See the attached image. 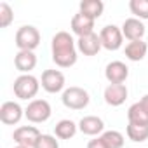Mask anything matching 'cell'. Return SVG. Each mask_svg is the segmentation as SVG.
I'll return each mask as SVG.
<instances>
[{
  "mask_svg": "<svg viewBox=\"0 0 148 148\" xmlns=\"http://www.w3.org/2000/svg\"><path fill=\"white\" fill-rule=\"evenodd\" d=\"M52 61L59 68H70L77 63V42L68 32H58L51 42Z\"/></svg>",
  "mask_w": 148,
  "mask_h": 148,
  "instance_id": "cell-1",
  "label": "cell"
},
{
  "mask_svg": "<svg viewBox=\"0 0 148 148\" xmlns=\"http://www.w3.org/2000/svg\"><path fill=\"white\" fill-rule=\"evenodd\" d=\"M14 94L18 99H25V101H33V98L37 96L38 89H40V80L37 77H33L32 73H26V75H19L14 80Z\"/></svg>",
  "mask_w": 148,
  "mask_h": 148,
  "instance_id": "cell-2",
  "label": "cell"
},
{
  "mask_svg": "<svg viewBox=\"0 0 148 148\" xmlns=\"http://www.w3.org/2000/svg\"><path fill=\"white\" fill-rule=\"evenodd\" d=\"M16 45L19 51H35L40 45V32L33 25H23L16 32Z\"/></svg>",
  "mask_w": 148,
  "mask_h": 148,
  "instance_id": "cell-3",
  "label": "cell"
},
{
  "mask_svg": "<svg viewBox=\"0 0 148 148\" xmlns=\"http://www.w3.org/2000/svg\"><path fill=\"white\" fill-rule=\"evenodd\" d=\"M61 101L66 108L70 110H84L89 101H91V96L86 89L82 87H77V86H71L68 89L63 91V96H61Z\"/></svg>",
  "mask_w": 148,
  "mask_h": 148,
  "instance_id": "cell-4",
  "label": "cell"
},
{
  "mask_svg": "<svg viewBox=\"0 0 148 148\" xmlns=\"http://www.w3.org/2000/svg\"><path fill=\"white\" fill-rule=\"evenodd\" d=\"M51 105L49 101L45 99H33L28 103V106L25 108V117L33 122V124H42V122H47L51 119Z\"/></svg>",
  "mask_w": 148,
  "mask_h": 148,
  "instance_id": "cell-5",
  "label": "cell"
},
{
  "mask_svg": "<svg viewBox=\"0 0 148 148\" xmlns=\"http://www.w3.org/2000/svg\"><path fill=\"white\" fill-rule=\"evenodd\" d=\"M99 38H101V45L106 51H119L124 42L122 28H119L117 25H106L99 32Z\"/></svg>",
  "mask_w": 148,
  "mask_h": 148,
  "instance_id": "cell-6",
  "label": "cell"
},
{
  "mask_svg": "<svg viewBox=\"0 0 148 148\" xmlns=\"http://www.w3.org/2000/svg\"><path fill=\"white\" fill-rule=\"evenodd\" d=\"M40 84H42V89L49 94H56V92H61L64 89V75L59 71V70H45L42 73V79H40Z\"/></svg>",
  "mask_w": 148,
  "mask_h": 148,
  "instance_id": "cell-7",
  "label": "cell"
},
{
  "mask_svg": "<svg viewBox=\"0 0 148 148\" xmlns=\"http://www.w3.org/2000/svg\"><path fill=\"white\" fill-rule=\"evenodd\" d=\"M40 136H42V132L35 125H21L12 132L14 141L21 146H26V148H35Z\"/></svg>",
  "mask_w": 148,
  "mask_h": 148,
  "instance_id": "cell-8",
  "label": "cell"
},
{
  "mask_svg": "<svg viewBox=\"0 0 148 148\" xmlns=\"http://www.w3.org/2000/svg\"><path fill=\"white\" fill-rule=\"evenodd\" d=\"M23 115H25V110L16 101H5L2 106H0V120H2L5 125L18 124L23 119Z\"/></svg>",
  "mask_w": 148,
  "mask_h": 148,
  "instance_id": "cell-9",
  "label": "cell"
},
{
  "mask_svg": "<svg viewBox=\"0 0 148 148\" xmlns=\"http://www.w3.org/2000/svg\"><path fill=\"white\" fill-rule=\"evenodd\" d=\"M105 77L110 84H124L129 77V68L122 61H112L105 68Z\"/></svg>",
  "mask_w": 148,
  "mask_h": 148,
  "instance_id": "cell-10",
  "label": "cell"
},
{
  "mask_svg": "<svg viewBox=\"0 0 148 148\" xmlns=\"http://www.w3.org/2000/svg\"><path fill=\"white\" fill-rule=\"evenodd\" d=\"M70 28L79 38L86 37V35H91V33H94V19H91L89 16H86V14H82L79 11L75 16L71 18Z\"/></svg>",
  "mask_w": 148,
  "mask_h": 148,
  "instance_id": "cell-11",
  "label": "cell"
},
{
  "mask_svg": "<svg viewBox=\"0 0 148 148\" xmlns=\"http://www.w3.org/2000/svg\"><path fill=\"white\" fill-rule=\"evenodd\" d=\"M146 33V28L143 25L141 19L138 18H127L122 25V35L129 40V42H134V40H143Z\"/></svg>",
  "mask_w": 148,
  "mask_h": 148,
  "instance_id": "cell-12",
  "label": "cell"
},
{
  "mask_svg": "<svg viewBox=\"0 0 148 148\" xmlns=\"http://www.w3.org/2000/svg\"><path fill=\"white\" fill-rule=\"evenodd\" d=\"M127 87L125 84H110L106 89H105V103L110 105V106H120L124 105V101L127 99Z\"/></svg>",
  "mask_w": 148,
  "mask_h": 148,
  "instance_id": "cell-13",
  "label": "cell"
},
{
  "mask_svg": "<svg viewBox=\"0 0 148 148\" xmlns=\"http://www.w3.org/2000/svg\"><path fill=\"white\" fill-rule=\"evenodd\" d=\"M79 131L86 136H98L105 132V122L96 115H86L79 122Z\"/></svg>",
  "mask_w": 148,
  "mask_h": 148,
  "instance_id": "cell-14",
  "label": "cell"
},
{
  "mask_svg": "<svg viewBox=\"0 0 148 148\" xmlns=\"http://www.w3.org/2000/svg\"><path fill=\"white\" fill-rule=\"evenodd\" d=\"M101 38L98 33H91L86 37H80L77 40V49L84 54V56H96L101 51Z\"/></svg>",
  "mask_w": 148,
  "mask_h": 148,
  "instance_id": "cell-15",
  "label": "cell"
},
{
  "mask_svg": "<svg viewBox=\"0 0 148 148\" xmlns=\"http://www.w3.org/2000/svg\"><path fill=\"white\" fill-rule=\"evenodd\" d=\"M14 66L18 71H21V75L30 73L37 66V56L33 51H19L14 56Z\"/></svg>",
  "mask_w": 148,
  "mask_h": 148,
  "instance_id": "cell-16",
  "label": "cell"
},
{
  "mask_svg": "<svg viewBox=\"0 0 148 148\" xmlns=\"http://www.w3.org/2000/svg\"><path fill=\"white\" fill-rule=\"evenodd\" d=\"M148 54V44L145 40H134L125 45V58L129 61H141Z\"/></svg>",
  "mask_w": 148,
  "mask_h": 148,
  "instance_id": "cell-17",
  "label": "cell"
},
{
  "mask_svg": "<svg viewBox=\"0 0 148 148\" xmlns=\"http://www.w3.org/2000/svg\"><path fill=\"white\" fill-rule=\"evenodd\" d=\"M77 131H79V124H75L70 119L59 120L56 124V127H54V134L59 139H70V138H73V136L77 134Z\"/></svg>",
  "mask_w": 148,
  "mask_h": 148,
  "instance_id": "cell-18",
  "label": "cell"
},
{
  "mask_svg": "<svg viewBox=\"0 0 148 148\" xmlns=\"http://www.w3.org/2000/svg\"><path fill=\"white\" fill-rule=\"evenodd\" d=\"M80 12L82 14H86V16H89L91 19H98V18H101V14H103V11H105V4L101 2V0H82L80 2Z\"/></svg>",
  "mask_w": 148,
  "mask_h": 148,
  "instance_id": "cell-19",
  "label": "cell"
},
{
  "mask_svg": "<svg viewBox=\"0 0 148 148\" xmlns=\"http://www.w3.org/2000/svg\"><path fill=\"white\" fill-rule=\"evenodd\" d=\"M127 120L131 124H139V125H148V112L143 108V105L138 101L129 106L127 110Z\"/></svg>",
  "mask_w": 148,
  "mask_h": 148,
  "instance_id": "cell-20",
  "label": "cell"
},
{
  "mask_svg": "<svg viewBox=\"0 0 148 148\" xmlns=\"http://www.w3.org/2000/svg\"><path fill=\"white\" fill-rule=\"evenodd\" d=\"M127 138L134 143H143L148 139V125H139V124H127L125 127Z\"/></svg>",
  "mask_w": 148,
  "mask_h": 148,
  "instance_id": "cell-21",
  "label": "cell"
},
{
  "mask_svg": "<svg viewBox=\"0 0 148 148\" xmlns=\"http://www.w3.org/2000/svg\"><path fill=\"white\" fill-rule=\"evenodd\" d=\"M99 138L103 139L106 148H122L124 146V134L119 131H105Z\"/></svg>",
  "mask_w": 148,
  "mask_h": 148,
  "instance_id": "cell-22",
  "label": "cell"
},
{
  "mask_svg": "<svg viewBox=\"0 0 148 148\" xmlns=\"http://www.w3.org/2000/svg\"><path fill=\"white\" fill-rule=\"evenodd\" d=\"M129 9L138 19H148V0H131Z\"/></svg>",
  "mask_w": 148,
  "mask_h": 148,
  "instance_id": "cell-23",
  "label": "cell"
},
{
  "mask_svg": "<svg viewBox=\"0 0 148 148\" xmlns=\"http://www.w3.org/2000/svg\"><path fill=\"white\" fill-rule=\"evenodd\" d=\"M14 21V11L7 2H0V28H7Z\"/></svg>",
  "mask_w": 148,
  "mask_h": 148,
  "instance_id": "cell-24",
  "label": "cell"
},
{
  "mask_svg": "<svg viewBox=\"0 0 148 148\" xmlns=\"http://www.w3.org/2000/svg\"><path fill=\"white\" fill-rule=\"evenodd\" d=\"M35 148H59V143L52 134H42L38 138Z\"/></svg>",
  "mask_w": 148,
  "mask_h": 148,
  "instance_id": "cell-25",
  "label": "cell"
},
{
  "mask_svg": "<svg viewBox=\"0 0 148 148\" xmlns=\"http://www.w3.org/2000/svg\"><path fill=\"white\" fill-rule=\"evenodd\" d=\"M87 148H106V145L103 143L101 138H96V139H91L87 143Z\"/></svg>",
  "mask_w": 148,
  "mask_h": 148,
  "instance_id": "cell-26",
  "label": "cell"
},
{
  "mask_svg": "<svg viewBox=\"0 0 148 148\" xmlns=\"http://www.w3.org/2000/svg\"><path fill=\"white\" fill-rule=\"evenodd\" d=\"M139 103H141V105H143V108H145V110L148 112V94H145V96H143V98L139 99Z\"/></svg>",
  "mask_w": 148,
  "mask_h": 148,
  "instance_id": "cell-27",
  "label": "cell"
},
{
  "mask_svg": "<svg viewBox=\"0 0 148 148\" xmlns=\"http://www.w3.org/2000/svg\"><path fill=\"white\" fill-rule=\"evenodd\" d=\"M14 148H26V146H21V145H18V146H14Z\"/></svg>",
  "mask_w": 148,
  "mask_h": 148,
  "instance_id": "cell-28",
  "label": "cell"
}]
</instances>
